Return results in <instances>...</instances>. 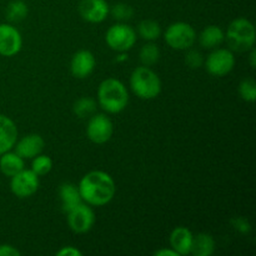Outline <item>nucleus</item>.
Listing matches in <instances>:
<instances>
[{
	"label": "nucleus",
	"mask_w": 256,
	"mask_h": 256,
	"mask_svg": "<svg viewBox=\"0 0 256 256\" xmlns=\"http://www.w3.org/2000/svg\"><path fill=\"white\" fill-rule=\"evenodd\" d=\"M80 196L82 202L90 206H104L114 199L116 194V185L110 174L102 170H92L80 180Z\"/></svg>",
	"instance_id": "nucleus-1"
},
{
	"label": "nucleus",
	"mask_w": 256,
	"mask_h": 256,
	"mask_svg": "<svg viewBox=\"0 0 256 256\" xmlns=\"http://www.w3.org/2000/svg\"><path fill=\"white\" fill-rule=\"evenodd\" d=\"M98 104L109 114H119L129 104V92L124 82L115 78L102 80L98 88Z\"/></svg>",
	"instance_id": "nucleus-2"
},
{
	"label": "nucleus",
	"mask_w": 256,
	"mask_h": 256,
	"mask_svg": "<svg viewBox=\"0 0 256 256\" xmlns=\"http://www.w3.org/2000/svg\"><path fill=\"white\" fill-rule=\"evenodd\" d=\"M130 88L142 100H152L162 92V80L150 66H138L130 75Z\"/></svg>",
	"instance_id": "nucleus-3"
},
{
	"label": "nucleus",
	"mask_w": 256,
	"mask_h": 256,
	"mask_svg": "<svg viewBox=\"0 0 256 256\" xmlns=\"http://www.w3.org/2000/svg\"><path fill=\"white\" fill-rule=\"evenodd\" d=\"M225 40L232 52H249L256 42L254 24L246 18H236L228 26Z\"/></svg>",
	"instance_id": "nucleus-4"
},
{
	"label": "nucleus",
	"mask_w": 256,
	"mask_h": 256,
	"mask_svg": "<svg viewBox=\"0 0 256 256\" xmlns=\"http://www.w3.org/2000/svg\"><path fill=\"white\" fill-rule=\"evenodd\" d=\"M164 40L172 49L188 50L196 42V32L189 22H172L165 30Z\"/></svg>",
	"instance_id": "nucleus-5"
},
{
	"label": "nucleus",
	"mask_w": 256,
	"mask_h": 256,
	"mask_svg": "<svg viewBox=\"0 0 256 256\" xmlns=\"http://www.w3.org/2000/svg\"><path fill=\"white\" fill-rule=\"evenodd\" d=\"M105 42L114 52H126L136 42V32L125 22H116L106 30Z\"/></svg>",
	"instance_id": "nucleus-6"
},
{
	"label": "nucleus",
	"mask_w": 256,
	"mask_h": 256,
	"mask_svg": "<svg viewBox=\"0 0 256 256\" xmlns=\"http://www.w3.org/2000/svg\"><path fill=\"white\" fill-rule=\"evenodd\" d=\"M204 65L206 72L212 76H225L234 69L235 55L230 49L216 48L208 55L206 60H204Z\"/></svg>",
	"instance_id": "nucleus-7"
},
{
	"label": "nucleus",
	"mask_w": 256,
	"mask_h": 256,
	"mask_svg": "<svg viewBox=\"0 0 256 256\" xmlns=\"http://www.w3.org/2000/svg\"><path fill=\"white\" fill-rule=\"evenodd\" d=\"M10 190L19 199H26L38 192L40 185L39 176L32 169H22L10 178Z\"/></svg>",
	"instance_id": "nucleus-8"
},
{
	"label": "nucleus",
	"mask_w": 256,
	"mask_h": 256,
	"mask_svg": "<svg viewBox=\"0 0 256 256\" xmlns=\"http://www.w3.org/2000/svg\"><path fill=\"white\" fill-rule=\"evenodd\" d=\"M114 134V125L105 114H92L86 125V136L98 145L105 144Z\"/></svg>",
	"instance_id": "nucleus-9"
},
{
	"label": "nucleus",
	"mask_w": 256,
	"mask_h": 256,
	"mask_svg": "<svg viewBox=\"0 0 256 256\" xmlns=\"http://www.w3.org/2000/svg\"><path fill=\"white\" fill-rule=\"evenodd\" d=\"M68 225L70 230L75 234H85L90 232L95 224V214L94 210L90 208V205L82 202L76 205L74 209L66 212Z\"/></svg>",
	"instance_id": "nucleus-10"
},
{
	"label": "nucleus",
	"mask_w": 256,
	"mask_h": 256,
	"mask_svg": "<svg viewBox=\"0 0 256 256\" xmlns=\"http://www.w3.org/2000/svg\"><path fill=\"white\" fill-rule=\"evenodd\" d=\"M22 48V38L19 30L12 24H0V55L12 58L19 54Z\"/></svg>",
	"instance_id": "nucleus-11"
},
{
	"label": "nucleus",
	"mask_w": 256,
	"mask_h": 256,
	"mask_svg": "<svg viewBox=\"0 0 256 256\" xmlns=\"http://www.w3.org/2000/svg\"><path fill=\"white\" fill-rule=\"evenodd\" d=\"M78 10L82 20L90 24H99L108 18L110 6L106 0H82Z\"/></svg>",
	"instance_id": "nucleus-12"
},
{
	"label": "nucleus",
	"mask_w": 256,
	"mask_h": 256,
	"mask_svg": "<svg viewBox=\"0 0 256 256\" xmlns=\"http://www.w3.org/2000/svg\"><path fill=\"white\" fill-rule=\"evenodd\" d=\"M96 59L90 50H78L70 62V72L76 79H86L92 74Z\"/></svg>",
	"instance_id": "nucleus-13"
},
{
	"label": "nucleus",
	"mask_w": 256,
	"mask_h": 256,
	"mask_svg": "<svg viewBox=\"0 0 256 256\" xmlns=\"http://www.w3.org/2000/svg\"><path fill=\"white\" fill-rule=\"evenodd\" d=\"M45 142L42 135L39 134H28L22 136L20 140H16L14 145L15 152L22 159H32L36 155L42 154L44 150Z\"/></svg>",
	"instance_id": "nucleus-14"
},
{
	"label": "nucleus",
	"mask_w": 256,
	"mask_h": 256,
	"mask_svg": "<svg viewBox=\"0 0 256 256\" xmlns=\"http://www.w3.org/2000/svg\"><path fill=\"white\" fill-rule=\"evenodd\" d=\"M192 232L185 226H176L172 229L170 234L169 242L170 248L178 252L179 256H185L190 254L192 245Z\"/></svg>",
	"instance_id": "nucleus-15"
},
{
	"label": "nucleus",
	"mask_w": 256,
	"mask_h": 256,
	"mask_svg": "<svg viewBox=\"0 0 256 256\" xmlns=\"http://www.w3.org/2000/svg\"><path fill=\"white\" fill-rule=\"evenodd\" d=\"M18 140V128L6 115L0 114V155L14 148Z\"/></svg>",
	"instance_id": "nucleus-16"
},
{
	"label": "nucleus",
	"mask_w": 256,
	"mask_h": 256,
	"mask_svg": "<svg viewBox=\"0 0 256 256\" xmlns=\"http://www.w3.org/2000/svg\"><path fill=\"white\" fill-rule=\"evenodd\" d=\"M196 38L199 40L200 46L208 50H212L219 48L225 42V32L218 25H208Z\"/></svg>",
	"instance_id": "nucleus-17"
},
{
	"label": "nucleus",
	"mask_w": 256,
	"mask_h": 256,
	"mask_svg": "<svg viewBox=\"0 0 256 256\" xmlns=\"http://www.w3.org/2000/svg\"><path fill=\"white\" fill-rule=\"evenodd\" d=\"M59 198L62 202V210L66 214L70 210L74 209L76 205L82 204V200L80 196L79 189L76 185L72 182H62L59 186Z\"/></svg>",
	"instance_id": "nucleus-18"
},
{
	"label": "nucleus",
	"mask_w": 256,
	"mask_h": 256,
	"mask_svg": "<svg viewBox=\"0 0 256 256\" xmlns=\"http://www.w3.org/2000/svg\"><path fill=\"white\" fill-rule=\"evenodd\" d=\"M25 166L24 159L16 154L15 152H4L0 155V172L8 178L14 176L19 172H22Z\"/></svg>",
	"instance_id": "nucleus-19"
},
{
	"label": "nucleus",
	"mask_w": 256,
	"mask_h": 256,
	"mask_svg": "<svg viewBox=\"0 0 256 256\" xmlns=\"http://www.w3.org/2000/svg\"><path fill=\"white\" fill-rule=\"evenodd\" d=\"M215 252V240L208 232H199L192 238L190 254L194 256H212Z\"/></svg>",
	"instance_id": "nucleus-20"
},
{
	"label": "nucleus",
	"mask_w": 256,
	"mask_h": 256,
	"mask_svg": "<svg viewBox=\"0 0 256 256\" xmlns=\"http://www.w3.org/2000/svg\"><path fill=\"white\" fill-rule=\"evenodd\" d=\"M138 35L146 42H154L162 35V26L155 20L145 19L138 25Z\"/></svg>",
	"instance_id": "nucleus-21"
},
{
	"label": "nucleus",
	"mask_w": 256,
	"mask_h": 256,
	"mask_svg": "<svg viewBox=\"0 0 256 256\" xmlns=\"http://www.w3.org/2000/svg\"><path fill=\"white\" fill-rule=\"evenodd\" d=\"M28 14H29V8L26 2L22 0H12L8 4L6 10H5L6 19L12 22H22L28 16Z\"/></svg>",
	"instance_id": "nucleus-22"
},
{
	"label": "nucleus",
	"mask_w": 256,
	"mask_h": 256,
	"mask_svg": "<svg viewBox=\"0 0 256 256\" xmlns=\"http://www.w3.org/2000/svg\"><path fill=\"white\" fill-rule=\"evenodd\" d=\"M72 112L80 119L90 118L96 112V102L90 96H82L72 105Z\"/></svg>",
	"instance_id": "nucleus-23"
},
{
	"label": "nucleus",
	"mask_w": 256,
	"mask_h": 256,
	"mask_svg": "<svg viewBox=\"0 0 256 256\" xmlns=\"http://www.w3.org/2000/svg\"><path fill=\"white\" fill-rule=\"evenodd\" d=\"M160 56H162V52H160L159 46L152 42H149L145 45H142L139 52L140 62L145 66H152L154 64H156L159 62Z\"/></svg>",
	"instance_id": "nucleus-24"
},
{
	"label": "nucleus",
	"mask_w": 256,
	"mask_h": 256,
	"mask_svg": "<svg viewBox=\"0 0 256 256\" xmlns=\"http://www.w3.org/2000/svg\"><path fill=\"white\" fill-rule=\"evenodd\" d=\"M52 169V159L48 155L39 154L32 158V170L38 175V176H44L49 174Z\"/></svg>",
	"instance_id": "nucleus-25"
},
{
	"label": "nucleus",
	"mask_w": 256,
	"mask_h": 256,
	"mask_svg": "<svg viewBox=\"0 0 256 256\" xmlns=\"http://www.w3.org/2000/svg\"><path fill=\"white\" fill-rule=\"evenodd\" d=\"M239 95L244 102H254L256 100V82L252 78H246L239 84Z\"/></svg>",
	"instance_id": "nucleus-26"
},
{
	"label": "nucleus",
	"mask_w": 256,
	"mask_h": 256,
	"mask_svg": "<svg viewBox=\"0 0 256 256\" xmlns=\"http://www.w3.org/2000/svg\"><path fill=\"white\" fill-rule=\"evenodd\" d=\"M109 14H112V16L115 20L120 22H124L126 20H130L134 15V9L130 6L129 4H125V2H118L114 6L110 9Z\"/></svg>",
	"instance_id": "nucleus-27"
},
{
	"label": "nucleus",
	"mask_w": 256,
	"mask_h": 256,
	"mask_svg": "<svg viewBox=\"0 0 256 256\" xmlns=\"http://www.w3.org/2000/svg\"><path fill=\"white\" fill-rule=\"evenodd\" d=\"M185 64L190 68V69H199L204 65V56L199 50L195 49H188L186 54H185Z\"/></svg>",
	"instance_id": "nucleus-28"
},
{
	"label": "nucleus",
	"mask_w": 256,
	"mask_h": 256,
	"mask_svg": "<svg viewBox=\"0 0 256 256\" xmlns=\"http://www.w3.org/2000/svg\"><path fill=\"white\" fill-rule=\"evenodd\" d=\"M232 225L236 232H242V234H249L252 232V225H250L249 220L242 216H238L232 219Z\"/></svg>",
	"instance_id": "nucleus-29"
},
{
	"label": "nucleus",
	"mask_w": 256,
	"mask_h": 256,
	"mask_svg": "<svg viewBox=\"0 0 256 256\" xmlns=\"http://www.w3.org/2000/svg\"><path fill=\"white\" fill-rule=\"evenodd\" d=\"M22 252L15 246L9 244L0 245V256H20Z\"/></svg>",
	"instance_id": "nucleus-30"
},
{
	"label": "nucleus",
	"mask_w": 256,
	"mask_h": 256,
	"mask_svg": "<svg viewBox=\"0 0 256 256\" xmlns=\"http://www.w3.org/2000/svg\"><path fill=\"white\" fill-rule=\"evenodd\" d=\"M58 256H82V252L78 250L75 246H62L59 252H56Z\"/></svg>",
	"instance_id": "nucleus-31"
},
{
	"label": "nucleus",
	"mask_w": 256,
	"mask_h": 256,
	"mask_svg": "<svg viewBox=\"0 0 256 256\" xmlns=\"http://www.w3.org/2000/svg\"><path fill=\"white\" fill-rule=\"evenodd\" d=\"M155 256H179L175 250H172V248L170 249H160L158 252H154Z\"/></svg>",
	"instance_id": "nucleus-32"
},
{
	"label": "nucleus",
	"mask_w": 256,
	"mask_h": 256,
	"mask_svg": "<svg viewBox=\"0 0 256 256\" xmlns=\"http://www.w3.org/2000/svg\"><path fill=\"white\" fill-rule=\"evenodd\" d=\"M249 64L252 69H255L256 66V50L255 48H252L249 50Z\"/></svg>",
	"instance_id": "nucleus-33"
}]
</instances>
